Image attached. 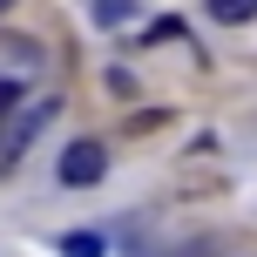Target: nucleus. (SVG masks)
<instances>
[{"label": "nucleus", "mask_w": 257, "mask_h": 257, "mask_svg": "<svg viewBox=\"0 0 257 257\" xmlns=\"http://www.w3.org/2000/svg\"><path fill=\"white\" fill-rule=\"evenodd\" d=\"M203 7H210V21H230V27L257 21V0H203Z\"/></svg>", "instance_id": "nucleus-4"}, {"label": "nucleus", "mask_w": 257, "mask_h": 257, "mask_svg": "<svg viewBox=\"0 0 257 257\" xmlns=\"http://www.w3.org/2000/svg\"><path fill=\"white\" fill-rule=\"evenodd\" d=\"M102 169H108V149H102L95 136H81V142H68V149H61L54 176H61V190H95V183H102Z\"/></svg>", "instance_id": "nucleus-1"}, {"label": "nucleus", "mask_w": 257, "mask_h": 257, "mask_svg": "<svg viewBox=\"0 0 257 257\" xmlns=\"http://www.w3.org/2000/svg\"><path fill=\"white\" fill-rule=\"evenodd\" d=\"M7 7H14V0H0V14H7Z\"/></svg>", "instance_id": "nucleus-6"}, {"label": "nucleus", "mask_w": 257, "mask_h": 257, "mask_svg": "<svg viewBox=\"0 0 257 257\" xmlns=\"http://www.w3.org/2000/svg\"><path fill=\"white\" fill-rule=\"evenodd\" d=\"M14 102H21V81H0V115H7Z\"/></svg>", "instance_id": "nucleus-5"}, {"label": "nucleus", "mask_w": 257, "mask_h": 257, "mask_svg": "<svg viewBox=\"0 0 257 257\" xmlns=\"http://www.w3.org/2000/svg\"><path fill=\"white\" fill-rule=\"evenodd\" d=\"M61 257H108V237L102 230H68L61 237Z\"/></svg>", "instance_id": "nucleus-3"}, {"label": "nucleus", "mask_w": 257, "mask_h": 257, "mask_svg": "<svg viewBox=\"0 0 257 257\" xmlns=\"http://www.w3.org/2000/svg\"><path fill=\"white\" fill-rule=\"evenodd\" d=\"M48 115H54V102H41V108H21V115H14V128H7V142H0V169H7L14 156L27 149V142H34V128L48 122Z\"/></svg>", "instance_id": "nucleus-2"}]
</instances>
